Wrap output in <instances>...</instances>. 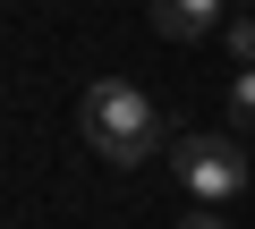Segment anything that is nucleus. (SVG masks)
<instances>
[{"mask_svg": "<svg viewBox=\"0 0 255 229\" xmlns=\"http://www.w3.org/2000/svg\"><path fill=\"white\" fill-rule=\"evenodd\" d=\"M77 119H85V145H94L102 161H119V170H136V161L170 136V128H162V110L145 102V85H128V76H94Z\"/></svg>", "mask_w": 255, "mask_h": 229, "instance_id": "1", "label": "nucleus"}, {"mask_svg": "<svg viewBox=\"0 0 255 229\" xmlns=\"http://www.w3.org/2000/svg\"><path fill=\"white\" fill-rule=\"evenodd\" d=\"M170 170L196 204H230L247 187V145L238 136H204V128H179L170 136Z\"/></svg>", "mask_w": 255, "mask_h": 229, "instance_id": "2", "label": "nucleus"}, {"mask_svg": "<svg viewBox=\"0 0 255 229\" xmlns=\"http://www.w3.org/2000/svg\"><path fill=\"white\" fill-rule=\"evenodd\" d=\"M221 9H230V0H153V34L204 43V34H221Z\"/></svg>", "mask_w": 255, "mask_h": 229, "instance_id": "3", "label": "nucleus"}, {"mask_svg": "<svg viewBox=\"0 0 255 229\" xmlns=\"http://www.w3.org/2000/svg\"><path fill=\"white\" fill-rule=\"evenodd\" d=\"M230 136H255V68L230 76Z\"/></svg>", "mask_w": 255, "mask_h": 229, "instance_id": "4", "label": "nucleus"}, {"mask_svg": "<svg viewBox=\"0 0 255 229\" xmlns=\"http://www.w3.org/2000/svg\"><path fill=\"white\" fill-rule=\"evenodd\" d=\"M221 43H230V60H238V68H255V9H247V17H230V26H221Z\"/></svg>", "mask_w": 255, "mask_h": 229, "instance_id": "5", "label": "nucleus"}, {"mask_svg": "<svg viewBox=\"0 0 255 229\" xmlns=\"http://www.w3.org/2000/svg\"><path fill=\"white\" fill-rule=\"evenodd\" d=\"M179 229H230V221H221V212H187Z\"/></svg>", "mask_w": 255, "mask_h": 229, "instance_id": "6", "label": "nucleus"}, {"mask_svg": "<svg viewBox=\"0 0 255 229\" xmlns=\"http://www.w3.org/2000/svg\"><path fill=\"white\" fill-rule=\"evenodd\" d=\"M247 9H255V0H247Z\"/></svg>", "mask_w": 255, "mask_h": 229, "instance_id": "7", "label": "nucleus"}]
</instances>
